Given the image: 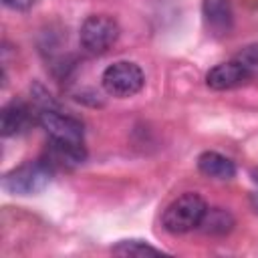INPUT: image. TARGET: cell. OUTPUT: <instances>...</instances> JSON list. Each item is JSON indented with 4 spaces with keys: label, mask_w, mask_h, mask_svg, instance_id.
I'll list each match as a JSON object with an SVG mask.
<instances>
[{
    "label": "cell",
    "mask_w": 258,
    "mask_h": 258,
    "mask_svg": "<svg viewBox=\"0 0 258 258\" xmlns=\"http://www.w3.org/2000/svg\"><path fill=\"white\" fill-rule=\"evenodd\" d=\"M202 16L206 28L214 36H226L234 26V10L230 0H204Z\"/></svg>",
    "instance_id": "8992f818"
},
{
    "label": "cell",
    "mask_w": 258,
    "mask_h": 258,
    "mask_svg": "<svg viewBox=\"0 0 258 258\" xmlns=\"http://www.w3.org/2000/svg\"><path fill=\"white\" fill-rule=\"evenodd\" d=\"M38 123L46 131L50 141L71 145L83 143V123L73 115H67L56 109H44L38 113Z\"/></svg>",
    "instance_id": "5b68a950"
},
{
    "label": "cell",
    "mask_w": 258,
    "mask_h": 258,
    "mask_svg": "<svg viewBox=\"0 0 258 258\" xmlns=\"http://www.w3.org/2000/svg\"><path fill=\"white\" fill-rule=\"evenodd\" d=\"M234 60L240 62V67L248 73L250 79H256V77H258V42L244 46V48L234 56Z\"/></svg>",
    "instance_id": "7c38bea8"
},
{
    "label": "cell",
    "mask_w": 258,
    "mask_h": 258,
    "mask_svg": "<svg viewBox=\"0 0 258 258\" xmlns=\"http://www.w3.org/2000/svg\"><path fill=\"white\" fill-rule=\"evenodd\" d=\"M200 228L206 234H228L234 228V216L224 208H208Z\"/></svg>",
    "instance_id": "30bf717a"
},
{
    "label": "cell",
    "mask_w": 258,
    "mask_h": 258,
    "mask_svg": "<svg viewBox=\"0 0 258 258\" xmlns=\"http://www.w3.org/2000/svg\"><path fill=\"white\" fill-rule=\"evenodd\" d=\"M206 210L208 206L204 198L194 191H187L175 198L165 208L161 216V224L169 234H185V232H191L194 228H200Z\"/></svg>",
    "instance_id": "6da1fadb"
},
{
    "label": "cell",
    "mask_w": 258,
    "mask_h": 258,
    "mask_svg": "<svg viewBox=\"0 0 258 258\" xmlns=\"http://www.w3.org/2000/svg\"><path fill=\"white\" fill-rule=\"evenodd\" d=\"M119 36V26L111 16L105 14H93L89 16L79 32L81 46L89 54H103L107 52Z\"/></svg>",
    "instance_id": "277c9868"
},
{
    "label": "cell",
    "mask_w": 258,
    "mask_h": 258,
    "mask_svg": "<svg viewBox=\"0 0 258 258\" xmlns=\"http://www.w3.org/2000/svg\"><path fill=\"white\" fill-rule=\"evenodd\" d=\"M198 169L214 179H232L236 175L234 161L218 151H204L198 157Z\"/></svg>",
    "instance_id": "9c48e42d"
},
{
    "label": "cell",
    "mask_w": 258,
    "mask_h": 258,
    "mask_svg": "<svg viewBox=\"0 0 258 258\" xmlns=\"http://www.w3.org/2000/svg\"><path fill=\"white\" fill-rule=\"evenodd\" d=\"M246 81H250L248 73L234 58L212 67L208 71V75H206V85L210 89H214V91H228V89L244 85Z\"/></svg>",
    "instance_id": "52a82bcc"
},
{
    "label": "cell",
    "mask_w": 258,
    "mask_h": 258,
    "mask_svg": "<svg viewBox=\"0 0 258 258\" xmlns=\"http://www.w3.org/2000/svg\"><path fill=\"white\" fill-rule=\"evenodd\" d=\"M103 89L113 97H133L145 85V77L139 64L131 60H117L103 71Z\"/></svg>",
    "instance_id": "3957f363"
},
{
    "label": "cell",
    "mask_w": 258,
    "mask_h": 258,
    "mask_svg": "<svg viewBox=\"0 0 258 258\" xmlns=\"http://www.w3.org/2000/svg\"><path fill=\"white\" fill-rule=\"evenodd\" d=\"M38 0H2V4L6 8H12V10H28L36 4Z\"/></svg>",
    "instance_id": "4fadbf2b"
},
{
    "label": "cell",
    "mask_w": 258,
    "mask_h": 258,
    "mask_svg": "<svg viewBox=\"0 0 258 258\" xmlns=\"http://www.w3.org/2000/svg\"><path fill=\"white\" fill-rule=\"evenodd\" d=\"M52 177V165L48 161L36 159L26 161L14 169H10L2 177V187L12 196H34L40 194Z\"/></svg>",
    "instance_id": "7a4b0ae2"
},
{
    "label": "cell",
    "mask_w": 258,
    "mask_h": 258,
    "mask_svg": "<svg viewBox=\"0 0 258 258\" xmlns=\"http://www.w3.org/2000/svg\"><path fill=\"white\" fill-rule=\"evenodd\" d=\"M256 179H258V173H256Z\"/></svg>",
    "instance_id": "5bb4252c"
},
{
    "label": "cell",
    "mask_w": 258,
    "mask_h": 258,
    "mask_svg": "<svg viewBox=\"0 0 258 258\" xmlns=\"http://www.w3.org/2000/svg\"><path fill=\"white\" fill-rule=\"evenodd\" d=\"M113 254H119V256H147V254H161L159 248L151 246L149 242L145 240H121L119 244H115L111 248Z\"/></svg>",
    "instance_id": "8fae6325"
},
{
    "label": "cell",
    "mask_w": 258,
    "mask_h": 258,
    "mask_svg": "<svg viewBox=\"0 0 258 258\" xmlns=\"http://www.w3.org/2000/svg\"><path fill=\"white\" fill-rule=\"evenodd\" d=\"M30 123V109L24 101L14 99L10 103H6L0 111V133L4 137H12L18 135L20 131H24V127Z\"/></svg>",
    "instance_id": "ba28073f"
}]
</instances>
